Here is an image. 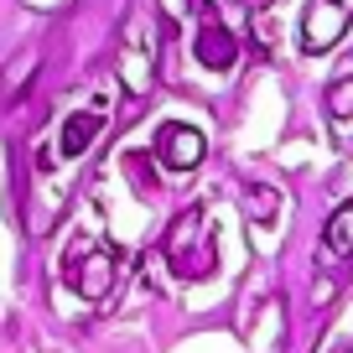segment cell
Segmentation results:
<instances>
[{
	"instance_id": "3957f363",
	"label": "cell",
	"mask_w": 353,
	"mask_h": 353,
	"mask_svg": "<svg viewBox=\"0 0 353 353\" xmlns=\"http://www.w3.org/2000/svg\"><path fill=\"white\" fill-rule=\"evenodd\" d=\"M348 32V6L343 0H312L301 16V47L307 52H327L338 37Z\"/></svg>"
},
{
	"instance_id": "9c48e42d",
	"label": "cell",
	"mask_w": 353,
	"mask_h": 353,
	"mask_svg": "<svg viewBox=\"0 0 353 353\" xmlns=\"http://www.w3.org/2000/svg\"><path fill=\"white\" fill-rule=\"evenodd\" d=\"M250 203H254L250 219L254 223H270V219H276V208H281V192L276 188H250Z\"/></svg>"
},
{
	"instance_id": "6da1fadb",
	"label": "cell",
	"mask_w": 353,
	"mask_h": 353,
	"mask_svg": "<svg viewBox=\"0 0 353 353\" xmlns=\"http://www.w3.org/2000/svg\"><path fill=\"white\" fill-rule=\"evenodd\" d=\"M161 250H166V265H172L176 281H208L213 265H219V234H213L208 208L192 203V208L172 223V234H166Z\"/></svg>"
},
{
	"instance_id": "277c9868",
	"label": "cell",
	"mask_w": 353,
	"mask_h": 353,
	"mask_svg": "<svg viewBox=\"0 0 353 353\" xmlns=\"http://www.w3.org/2000/svg\"><path fill=\"white\" fill-rule=\"evenodd\" d=\"M156 145H161V161L172 166V172H192V166L208 156V141H203V130H192V125H166Z\"/></svg>"
},
{
	"instance_id": "8992f818",
	"label": "cell",
	"mask_w": 353,
	"mask_h": 353,
	"mask_svg": "<svg viewBox=\"0 0 353 353\" xmlns=\"http://www.w3.org/2000/svg\"><path fill=\"white\" fill-rule=\"evenodd\" d=\"M73 281H78V291H83V296H104V291H110V281H114V254H104V250L83 254V265L73 270Z\"/></svg>"
},
{
	"instance_id": "ba28073f",
	"label": "cell",
	"mask_w": 353,
	"mask_h": 353,
	"mask_svg": "<svg viewBox=\"0 0 353 353\" xmlns=\"http://www.w3.org/2000/svg\"><path fill=\"white\" fill-rule=\"evenodd\" d=\"M327 114L332 120H353V73H338L327 88Z\"/></svg>"
},
{
	"instance_id": "30bf717a",
	"label": "cell",
	"mask_w": 353,
	"mask_h": 353,
	"mask_svg": "<svg viewBox=\"0 0 353 353\" xmlns=\"http://www.w3.org/2000/svg\"><path fill=\"white\" fill-rule=\"evenodd\" d=\"M254 6H270V0H254Z\"/></svg>"
},
{
	"instance_id": "52a82bcc",
	"label": "cell",
	"mask_w": 353,
	"mask_h": 353,
	"mask_svg": "<svg viewBox=\"0 0 353 353\" xmlns=\"http://www.w3.org/2000/svg\"><path fill=\"white\" fill-rule=\"evenodd\" d=\"M322 244H327V254H338V260H348V254H353V198L322 223Z\"/></svg>"
},
{
	"instance_id": "5b68a950",
	"label": "cell",
	"mask_w": 353,
	"mask_h": 353,
	"mask_svg": "<svg viewBox=\"0 0 353 353\" xmlns=\"http://www.w3.org/2000/svg\"><path fill=\"white\" fill-rule=\"evenodd\" d=\"M99 130H104V114H99V110L68 114V120H63V141H57V145H63V156H83Z\"/></svg>"
},
{
	"instance_id": "7a4b0ae2",
	"label": "cell",
	"mask_w": 353,
	"mask_h": 353,
	"mask_svg": "<svg viewBox=\"0 0 353 353\" xmlns=\"http://www.w3.org/2000/svg\"><path fill=\"white\" fill-rule=\"evenodd\" d=\"M192 52L208 73H229L239 63V32L223 21L219 0H198V42H192Z\"/></svg>"
}]
</instances>
